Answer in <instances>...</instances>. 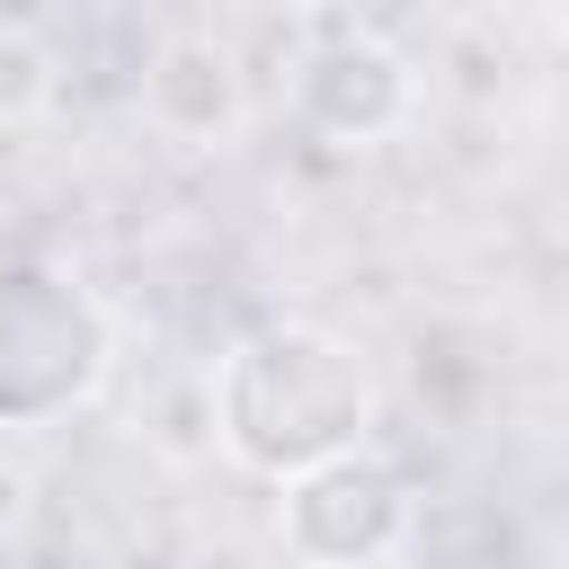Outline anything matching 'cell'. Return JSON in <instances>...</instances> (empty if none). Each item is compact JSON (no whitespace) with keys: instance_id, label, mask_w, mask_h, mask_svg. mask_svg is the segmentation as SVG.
<instances>
[{"instance_id":"6da1fadb","label":"cell","mask_w":569,"mask_h":569,"mask_svg":"<svg viewBox=\"0 0 569 569\" xmlns=\"http://www.w3.org/2000/svg\"><path fill=\"white\" fill-rule=\"evenodd\" d=\"M373 418H382L373 356L320 320H258L213 365V445L267 489L329 453L373 445Z\"/></svg>"},{"instance_id":"7a4b0ae2","label":"cell","mask_w":569,"mask_h":569,"mask_svg":"<svg viewBox=\"0 0 569 569\" xmlns=\"http://www.w3.org/2000/svg\"><path fill=\"white\" fill-rule=\"evenodd\" d=\"M116 373V311L53 258H0V436L80 418Z\"/></svg>"},{"instance_id":"52a82bcc","label":"cell","mask_w":569,"mask_h":569,"mask_svg":"<svg viewBox=\"0 0 569 569\" xmlns=\"http://www.w3.org/2000/svg\"><path fill=\"white\" fill-rule=\"evenodd\" d=\"M27 507H36V471H27V453H18L9 436H0V542H18Z\"/></svg>"},{"instance_id":"3957f363","label":"cell","mask_w":569,"mask_h":569,"mask_svg":"<svg viewBox=\"0 0 569 569\" xmlns=\"http://www.w3.org/2000/svg\"><path fill=\"white\" fill-rule=\"evenodd\" d=\"M409 525H418V489L373 445L276 480V542L302 569H382L409 542Z\"/></svg>"},{"instance_id":"5b68a950","label":"cell","mask_w":569,"mask_h":569,"mask_svg":"<svg viewBox=\"0 0 569 569\" xmlns=\"http://www.w3.org/2000/svg\"><path fill=\"white\" fill-rule=\"evenodd\" d=\"M142 124L187 142V151H213L249 124V80H240V53L204 27H178L151 44L142 62Z\"/></svg>"},{"instance_id":"ba28073f","label":"cell","mask_w":569,"mask_h":569,"mask_svg":"<svg viewBox=\"0 0 569 569\" xmlns=\"http://www.w3.org/2000/svg\"><path fill=\"white\" fill-rule=\"evenodd\" d=\"M542 9H551V36L569 44V0H542Z\"/></svg>"},{"instance_id":"277c9868","label":"cell","mask_w":569,"mask_h":569,"mask_svg":"<svg viewBox=\"0 0 569 569\" xmlns=\"http://www.w3.org/2000/svg\"><path fill=\"white\" fill-rule=\"evenodd\" d=\"M409 107H418V71H409V53H400L391 36H373V27H329V36H311V53L293 62V116H302L320 142L365 151V142L400 133Z\"/></svg>"},{"instance_id":"8992f818","label":"cell","mask_w":569,"mask_h":569,"mask_svg":"<svg viewBox=\"0 0 569 569\" xmlns=\"http://www.w3.org/2000/svg\"><path fill=\"white\" fill-rule=\"evenodd\" d=\"M44 98H53V44L36 36V18L0 9V124L36 116Z\"/></svg>"}]
</instances>
